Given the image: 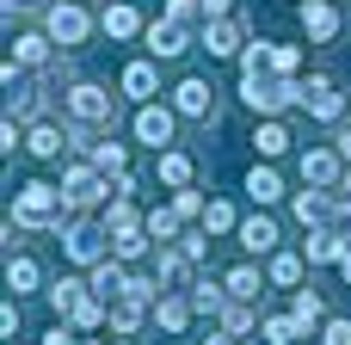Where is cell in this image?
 <instances>
[{
	"label": "cell",
	"mask_w": 351,
	"mask_h": 345,
	"mask_svg": "<svg viewBox=\"0 0 351 345\" xmlns=\"http://www.w3.org/2000/svg\"><path fill=\"white\" fill-rule=\"evenodd\" d=\"M253 148H259V160H284V154L296 148V136H290L284 117H259V123H253Z\"/></svg>",
	"instance_id": "27"
},
{
	"label": "cell",
	"mask_w": 351,
	"mask_h": 345,
	"mask_svg": "<svg viewBox=\"0 0 351 345\" xmlns=\"http://www.w3.org/2000/svg\"><path fill=\"white\" fill-rule=\"evenodd\" d=\"M142 222H148V235H154V241H179V235H185V216H179L173 204H154V210H142Z\"/></svg>",
	"instance_id": "36"
},
{
	"label": "cell",
	"mask_w": 351,
	"mask_h": 345,
	"mask_svg": "<svg viewBox=\"0 0 351 345\" xmlns=\"http://www.w3.org/2000/svg\"><path fill=\"white\" fill-rule=\"evenodd\" d=\"M333 272H339V284H346V290H351V247H346V259H339Z\"/></svg>",
	"instance_id": "48"
},
{
	"label": "cell",
	"mask_w": 351,
	"mask_h": 345,
	"mask_svg": "<svg viewBox=\"0 0 351 345\" xmlns=\"http://www.w3.org/2000/svg\"><path fill=\"white\" fill-rule=\"evenodd\" d=\"M302 111H308V123L339 130L351 117V99H346V86H339L333 74H308V80H302Z\"/></svg>",
	"instance_id": "9"
},
{
	"label": "cell",
	"mask_w": 351,
	"mask_h": 345,
	"mask_svg": "<svg viewBox=\"0 0 351 345\" xmlns=\"http://www.w3.org/2000/svg\"><path fill=\"white\" fill-rule=\"evenodd\" d=\"M339 6H351V0H339Z\"/></svg>",
	"instance_id": "53"
},
{
	"label": "cell",
	"mask_w": 351,
	"mask_h": 345,
	"mask_svg": "<svg viewBox=\"0 0 351 345\" xmlns=\"http://www.w3.org/2000/svg\"><path fill=\"white\" fill-rule=\"evenodd\" d=\"M142 327H154V302H148V296H117L105 333H142Z\"/></svg>",
	"instance_id": "28"
},
{
	"label": "cell",
	"mask_w": 351,
	"mask_h": 345,
	"mask_svg": "<svg viewBox=\"0 0 351 345\" xmlns=\"http://www.w3.org/2000/svg\"><path fill=\"white\" fill-rule=\"evenodd\" d=\"M99 31H105L111 43H136V37L148 31V19H142L130 0H105V12H99Z\"/></svg>",
	"instance_id": "22"
},
{
	"label": "cell",
	"mask_w": 351,
	"mask_h": 345,
	"mask_svg": "<svg viewBox=\"0 0 351 345\" xmlns=\"http://www.w3.org/2000/svg\"><path fill=\"white\" fill-rule=\"evenodd\" d=\"M74 210H68V191L62 185H49V179H25L19 191H12V228H25V235H62V222H68Z\"/></svg>",
	"instance_id": "1"
},
{
	"label": "cell",
	"mask_w": 351,
	"mask_h": 345,
	"mask_svg": "<svg viewBox=\"0 0 351 345\" xmlns=\"http://www.w3.org/2000/svg\"><path fill=\"white\" fill-rule=\"evenodd\" d=\"M339 173H346V154L333 142H308L296 154V179L302 185H321V191H339Z\"/></svg>",
	"instance_id": "12"
},
{
	"label": "cell",
	"mask_w": 351,
	"mask_h": 345,
	"mask_svg": "<svg viewBox=\"0 0 351 345\" xmlns=\"http://www.w3.org/2000/svg\"><path fill=\"white\" fill-rule=\"evenodd\" d=\"M62 259L80 265V272H93L99 259H111V228H105V216H68V222H62Z\"/></svg>",
	"instance_id": "5"
},
{
	"label": "cell",
	"mask_w": 351,
	"mask_h": 345,
	"mask_svg": "<svg viewBox=\"0 0 351 345\" xmlns=\"http://www.w3.org/2000/svg\"><path fill=\"white\" fill-rule=\"evenodd\" d=\"M204 204H210V198H204L197 185H185V191H173V210H179L185 222H204Z\"/></svg>",
	"instance_id": "39"
},
{
	"label": "cell",
	"mask_w": 351,
	"mask_h": 345,
	"mask_svg": "<svg viewBox=\"0 0 351 345\" xmlns=\"http://www.w3.org/2000/svg\"><path fill=\"white\" fill-rule=\"evenodd\" d=\"M191 302H197V321H216V315L228 309V284L197 272V278H191Z\"/></svg>",
	"instance_id": "32"
},
{
	"label": "cell",
	"mask_w": 351,
	"mask_h": 345,
	"mask_svg": "<svg viewBox=\"0 0 351 345\" xmlns=\"http://www.w3.org/2000/svg\"><path fill=\"white\" fill-rule=\"evenodd\" d=\"M86 6H93V0H86Z\"/></svg>",
	"instance_id": "55"
},
{
	"label": "cell",
	"mask_w": 351,
	"mask_h": 345,
	"mask_svg": "<svg viewBox=\"0 0 351 345\" xmlns=\"http://www.w3.org/2000/svg\"><path fill=\"white\" fill-rule=\"evenodd\" d=\"M86 154H93V167H99V173H111V179H117V173H130V142H117L111 130H105V136H93V148H86Z\"/></svg>",
	"instance_id": "31"
},
{
	"label": "cell",
	"mask_w": 351,
	"mask_h": 345,
	"mask_svg": "<svg viewBox=\"0 0 351 345\" xmlns=\"http://www.w3.org/2000/svg\"><path fill=\"white\" fill-rule=\"evenodd\" d=\"M154 235H148V222H130V228H111V253L123 259V265H142V259H154Z\"/></svg>",
	"instance_id": "26"
},
{
	"label": "cell",
	"mask_w": 351,
	"mask_h": 345,
	"mask_svg": "<svg viewBox=\"0 0 351 345\" xmlns=\"http://www.w3.org/2000/svg\"><path fill=\"white\" fill-rule=\"evenodd\" d=\"M259 340L265 345H302V340H315L290 309H265V321H259Z\"/></svg>",
	"instance_id": "29"
},
{
	"label": "cell",
	"mask_w": 351,
	"mask_h": 345,
	"mask_svg": "<svg viewBox=\"0 0 351 345\" xmlns=\"http://www.w3.org/2000/svg\"><path fill=\"white\" fill-rule=\"evenodd\" d=\"M234 12V0H204V19H228Z\"/></svg>",
	"instance_id": "47"
},
{
	"label": "cell",
	"mask_w": 351,
	"mask_h": 345,
	"mask_svg": "<svg viewBox=\"0 0 351 345\" xmlns=\"http://www.w3.org/2000/svg\"><path fill=\"white\" fill-rule=\"evenodd\" d=\"M167 99H173V111H179L185 123H216V117H222V86H216L210 74H179Z\"/></svg>",
	"instance_id": "8"
},
{
	"label": "cell",
	"mask_w": 351,
	"mask_h": 345,
	"mask_svg": "<svg viewBox=\"0 0 351 345\" xmlns=\"http://www.w3.org/2000/svg\"><path fill=\"white\" fill-rule=\"evenodd\" d=\"M191 327H197V302H191V290H160V302H154V333L185 340Z\"/></svg>",
	"instance_id": "18"
},
{
	"label": "cell",
	"mask_w": 351,
	"mask_h": 345,
	"mask_svg": "<svg viewBox=\"0 0 351 345\" xmlns=\"http://www.w3.org/2000/svg\"><path fill=\"white\" fill-rule=\"evenodd\" d=\"M111 345H142V340L136 333H111Z\"/></svg>",
	"instance_id": "51"
},
{
	"label": "cell",
	"mask_w": 351,
	"mask_h": 345,
	"mask_svg": "<svg viewBox=\"0 0 351 345\" xmlns=\"http://www.w3.org/2000/svg\"><path fill=\"white\" fill-rule=\"evenodd\" d=\"M302 56H308V43H271V74H284V80H296L302 74Z\"/></svg>",
	"instance_id": "37"
},
{
	"label": "cell",
	"mask_w": 351,
	"mask_h": 345,
	"mask_svg": "<svg viewBox=\"0 0 351 345\" xmlns=\"http://www.w3.org/2000/svg\"><path fill=\"white\" fill-rule=\"evenodd\" d=\"M315 340H321V345H351V315H327Z\"/></svg>",
	"instance_id": "41"
},
{
	"label": "cell",
	"mask_w": 351,
	"mask_h": 345,
	"mask_svg": "<svg viewBox=\"0 0 351 345\" xmlns=\"http://www.w3.org/2000/svg\"><path fill=\"white\" fill-rule=\"evenodd\" d=\"M296 25H302L308 49H333V43L346 37V6H339V0H302V6H296Z\"/></svg>",
	"instance_id": "11"
},
{
	"label": "cell",
	"mask_w": 351,
	"mask_h": 345,
	"mask_svg": "<svg viewBox=\"0 0 351 345\" xmlns=\"http://www.w3.org/2000/svg\"><path fill=\"white\" fill-rule=\"evenodd\" d=\"M43 31L56 37V49H62V56H80V49L93 43L99 19L86 12V0H49V6H43Z\"/></svg>",
	"instance_id": "6"
},
{
	"label": "cell",
	"mask_w": 351,
	"mask_h": 345,
	"mask_svg": "<svg viewBox=\"0 0 351 345\" xmlns=\"http://www.w3.org/2000/svg\"><path fill=\"white\" fill-rule=\"evenodd\" d=\"M296 6H302V0H296Z\"/></svg>",
	"instance_id": "54"
},
{
	"label": "cell",
	"mask_w": 351,
	"mask_h": 345,
	"mask_svg": "<svg viewBox=\"0 0 351 345\" xmlns=\"http://www.w3.org/2000/svg\"><path fill=\"white\" fill-rule=\"evenodd\" d=\"M234 99L253 111V117H284V111H302V80H284V74H241Z\"/></svg>",
	"instance_id": "4"
},
{
	"label": "cell",
	"mask_w": 351,
	"mask_h": 345,
	"mask_svg": "<svg viewBox=\"0 0 351 345\" xmlns=\"http://www.w3.org/2000/svg\"><path fill=\"white\" fill-rule=\"evenodd\" d=\"M80 296H86V278H80V272H62V278H49V290H43V302H49L56 315H68Z\"/></svg>",
	"instance_id": "34"
},
{
	"label": "cell",
	"mask_w": 351,
	"mask_h": 345,
	"mask_svg": "<svg viewBox=\"0 0 351 345\" xmlns=\"http://www.w3.org/2000/svg\"><path fill=\"white\" fill-rule=\"evenodd\" d=\"M308 272H315V265H308L302 241H296V247H278V253L265 259V278H271V290H302V284H308Z\"/></svg>",
	"instance_id": "21"
},
{
	"label": "cell",
	"mask_w": 351,
	"mask_h": 345,
	"mask_svg": "<svg viewBox=\"0 0 351 345\" xmlns=\"http://www.w3.org/2000/svg\"><path fill=\"white\" fill-rule=\"evenodd\" d=\"M222 284H228V296H234V302H265V296H271V278H265V265H259V259H241L234 272H222Z\"/></svg>",
	"instance_id": "24"
},
{
	"label": "cell",
	"mask_w": 351,
	"mask_h": 345,
	"mask_svg": "<svg viewBox=\"0 0 351 345\" xmlns=\"http://www.w3.org/2000/svg\"><path fill=\"white\" fill-rule=\"evenodd\" d=\"M327 142H333V148H339V154H346V160H351V117H346V123H339V130H333V136H327Z\"/></svg>",
	"instance_id": "45"
},
{
	"label": "cell",
	"mask_w": 351,
	"mask_h": 345,
	"mask_svg": "<svg viewBox=\"0 0 351 345\" xmlns=\"http://www.w3.org/2000/svg\"><path fill=\"white\" fill-rule=\"evenodd\" d=\"M12 62H19L25 74H49V68L62 62V49H56V37L37 25V31H19V37H12Z\"/></svg>",
	"instance_id": "16"
},
{
	"label": "cell",
	"mask_w": 351,
	"mask_h": 345,
	"mask_svg": "<svg viewBox=\"0 0 351 345\" xmlns=\"http://www.w3.org/2000/svg\"><path fill=\"white\" fill-rule=\"evenodd\" d=\"M179 111H173V99H154V105H130V136H136V148H148V154H160V148H179Z\"/></svg>",
	"instance_id": "7"
},
{
	"label": "cell",
	"mask_w": 351,
	"mask_h": 345,
	"mask_svg": "<svg viewBox=\"0 0 351 345\" xmlns=\"http://www.w3.org/2000/svg\"><path fill=\"white\" fill-rule=\"evenodd\" d=\"M160 68H167V62H154V56L142 49L136 62H123V74H117V93H123L130 105H154V99H160Z\"/></svg>",
	"instance_id": "14"
},
{
	"label": "cell",
	"mask_w": 351,
	"mask_h": 345,
	"mask_svg": "<svg viewBox=\"0 0 351 345\" xmlns=\"http://www.w3.org/2000/svg\"><path fill=\"white\" fill-rule=\"evenodd\" d=\"M160 19H179V25H191V31H204V25H197V19H204V0H167Z\"/></svg>",
	"instance_id": "40"
},
{
	"label": "cell",
	"mask_w": 351,
	"mask_h": 345,
	"mask_svg": "<svg viewBox=\"0 0 351 345\" xmlns=\"http://www.w3.org/2000/svg\"><path fill=\"white\" fill-rule=\"evenodd\" d=\"M346 235H339V228H308V235H302V253H308V265H339V259H346Z\"/></svg>",
	"instance_id": "30"
},
{
	"label": "cell",
	"mask_w": 351,
	"mask_h": 345,
	"mask_svg": "<svg viewBox=\"0 0 351 345\" xmlns=\"http://www.w3.org/2000/svg\"><path fill=\"white\" fill-rule=\"evenodd\" d=\"M346 99H351V80H346Z\"/></svg>",
	"instance_id": "52"
},
{
	"label": "cell",
	"mask_w": 351,
	"mask_h": 345,
	"mask_svg": "<svg viewBox=\"0 0 351 345\" xmlns=\"http://www.w3.org/2000/svg\"><path fill=\"white\" fill-rule=\"evenodd\" d=\"M0 340H25V315H19V296H6V309H0Z\"/></svg>",
	"instance_id": "42"
},
{
	"label": "cell",
	"mask_w": 351,
	"mask_h": 345,
	"mask_svg": "<svg viewBox=\"0 0 351 345\" xmlns=\"http://www.w3.org/2000/svg\"><path fill=\"white\" fill-rule=\"evenodd\" d=\"M68 321H74V327H80V333H99V327H111V302H105V296H93V290H86V296H80V302H74V309H68Z\"/></svg>",
	"instance_id": "35"
},
{
	"label": "cell",
	"mask_w": 351,
	"mask_h": 345,
	"mask_svg": "<svg viewBox=\"0 0 351 345\" xmlns=\"http://www.w3.org/2000/svg\"><path fill=\"white\" fill-rule=\"evenodd\" d=\"M6 290L25 302V296H43L49 290V272H43V259L37 253H25V247H12L6 253Z\"/></svg>",
	"instance_id": "17"
},
{
	"label": "cell",
	"mask_w": 351,
	"mask_h": 345,
	"mask_svg": "<svg viewBox=\"0 0 351 345\" xmlns=\"http://www.w3.org/2000/svg\"><path fill=\"white\" fill-rule=\"evenodd\" d=\"M197 345H247L241 333H228V327H210V340H197Z\"/></svg>",
	"instance_id": "46"
},
{
	"label": "cell",
	"mask_w": 351,
	"mask_h": 345,
	"mask_svg": "<svg viewBox=\"0 0 351 345\" xmlns=\"http://www.w3.org/2000/svg\"><path fill=\"white\" fill-rule=\"evenodd\" d=\"M290 315H296L308 333H321V321H327V296H321L315 284H302V290H290Z\"/></svg>",
	"instance_id": "33"
},
{
	"label": "cell",
	"mask_w": 351,
	"mask_h": 345,
	"mask_svg": "<svg viewBox=\"0 0 351 345\" xmlns=\"http://www.w3.org/2000/svg\"><path fill=\"white\" fill-rule=\"evenodd\" d=\"M234 241H241V253H247V259H271V253L284 247V228H278V216H271V210H253V216H241Z\"/></svg>",
	"instance_id": "15"
},
{
	"label": "cell",
	"mask_w": 351,
	"mask_h": 345,
	"mask_svg": "<svg viewBox=\"0 0 351 345\" xmlns=\"http://www.w3.org/2000/svg\"><path fill=\"white\" fill-rule=\"evenodd\" d=\"M117 105H123V93H111V86H99V80H68L62 86V117L74 123V130H117Z\"/></svg>",
	"instance_id": "2"
},
{
	"label": "cell",
	"mask_w": 351,
	"mask_h": 345,
	"mask_svg": "<svg viewBox=\"0 0 351 345\" xmlns=\"http://www.w3.org/2000/svg\"><path fill=\"white\" fill-rule=\"evenodd\" d=\"M247 43H253V31H247L241 12H228V19H204V31H197V49H204L210 62H241Z\"/></svg>",
	"instance_id": "10"
},
{
	"label": "cell",
	"mask_w": 351,
	"mask_h": 345,
	"mask_svg": "<svg viewBox=\"0 0 351 345\" xmlns=\"http://www.w3.org/2000/svg\"><path fill=\"white\" fill-rule=\"evenodd\" d=\"M241 191L253 198V210H271V204H284V198H290V185H284V173H278L271 160H253V167H247V179H241Z\"/></svg>",
	"instance_id": "20"
},
{
	"label": "cell",
	"mask_w": 351,
	"mask_h": 345,
	"mask_svg": "<svg viewBox=\"0 0 351 345\" xmlns=\"http://www.w3.org/2000/svg\"><path fill=\"white\" fill-rule=\"evenodd\" d=\"M142 49H148L154 62H185V49H197V31L179 25V19H154V25L142 31Z\"/></svg>",
	"instance_id": "13"
},
{
	"label": "cell",
	"mask_w": 351,
	"mask_h": 345,
	"mask_svg": "<svg viewBox=\"0 0 351 345\" xmlns=\"http://www.w3.org/2000/svg\"><path fill=\"white\" fill-rule=\"evenodd\" d=\"M37 345H80V327H74V321L62 315L56 327H43V333H37Z\"/></svg>",
	"instance_id": "43"
},
{
	"label": "cell",
	"mask_w": 351,
	"mask_h": 345,
	"mask_svg": "<svg viewBox=\"0 0 351 345\" xmlns=\"http://www.w3.org/2000/svg\"><path fill=\"white\" fill-rule=\"evenodd\" d=\"M80 345H111V333H105V340H99V333H80Z\"/></svg>",
	"instance_id": "50"
},
{
	"label": "cell",
	"mask_w": 351,
	"mask_h": 345,
	"mask_svg": "<svg viewBox=\"0 0 351 345\" xmlns=\"http://www.w3.org/2000/svg\"><path fill=\"white\" fill-rule=\"evenodd\" d=\"M327 228H339V235L351 241V198H339V210H333V222H327Z\"/></svg>",
	"instance_id": "44"
},
{
	"label": "cell",
	"mask_w": 351,
	"mask_h": 345,
	"mask_svg": "<svg viewBox=\"0 0 351 345\" xmlns=\"http://www.w3.org/2000/svg\"><path fill=\"white\" fill-rule=\"evenodd\" d=\"M154 185H167V191L197 185V160H191V148H160V154H154Z\"/></svg>",
	"instance_id": "23"
},
{
	"label": "cell",
	"mask_w": 351,
	"mask_h": 345,
	"mask_svg": "<svg viewBox=\"0 0 351 345\" xmlns=\"http://www.w3.org/2000/svg\"><path fill=\"white\" fill-rule=\"evenodd\" d=\"M130 272H136V265H123V259L111 253V259H99V265L86 272V290L105 296V302H117V296H130Z\"/></svg>",
	"instance_id": "25"
},
{
	"label": "cell",
	"mask_w": 351,
	"mask_h": 345,
	"mask_svg": "<svg viewBox=\"0 0 351 345\" xmlns=\"http://www.w3.org/2000/svg\"><path fill=\"white\" fill-rule=\"evenodd\" d=\"M333 210H339V191H321V185L290 191V216L302 222V235H308V228H327V222H333Z\"/></svg>",
	"instance_id": "19"
},
{
	"label": "cell",
	"mask_w": 351,
	"mask_h": 345,
	"mask_svg": "<svg viewBox=\"0 0 351 345\" xmlns=\"http://www.w3.org/2000/svg\"><path fill=\"white\" fill-rule=\"evenodd\" d=\"M56 185L68 191V210H74V216H99V210L111 204V191H117V179H111V173H99V167H93V154H68Z\"/></svg>",
	"instance_id": "3"
},
{
	"label": "cell",
	"mask_w": 351,
	"mask_h": 345,
	"mask_svg": "<svg viewBox=\"0 0 351 345\" xmlns=\"http://www.w3.org/2000/svg\"><path fill=\"white\" fill-rule=\"evenodd\" d=\"M204 228H210V235H234V228H241V210H234L228 198H210V204H204Z\"/></svg>",
	"instance_id": "38"
},
{
	"label": "cell",
	"mask_w": 351,
	"mask_h": 345,
	"mask_svg": "<svg viewBox=\"0 0 351 345\" xmlns=\"http://www.w3.org/2000/svg\"><path fill=\"white\" fill-rule=\"evenodd\" d=\"M339 198H351V160H346V173H339Z\"/></svg>",
	"instance_id": "49"
}]
</instances>
